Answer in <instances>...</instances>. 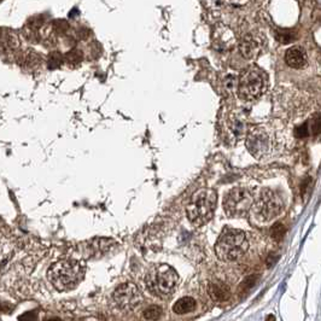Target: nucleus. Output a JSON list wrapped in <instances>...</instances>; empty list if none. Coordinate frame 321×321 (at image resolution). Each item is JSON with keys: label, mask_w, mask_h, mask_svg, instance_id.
<instances>
[{"label": "nucleus", "mask_w": 321, "mask_h": 321, "mask_svg": "<svg viewBox=\"0 0 321 321\" xmlns=\"http://www.w3.org/2000/svg\"><path fill=\"white\" fill-rule=\"evenodd\" d=\"M307 52L302 46L290 47L285 53V62L293 69H302L307 64Z\"/></svg>", "instance_id": "f8f14e48"}, {"label": "nucleus", "mask_w": 321, "mask_h": 321, "mask_svg": "<svg viewBox=\"0 0 321 321\" xmlns=\"http://www.w3.org/2000/svg\"><path fill=\"white\" fill-rule=\"evenodd\" d=\"M18 321H38V313L34 312V310L27 312L18 317Z\"/></svg>", "instance_id": "a211bd4d"}, {"label": "nucleus", "mask_w": 321, "mask_h": 321, "mask_svg": "<svg viewBox=\"0 0 321 321\" xmlns=\"http://www.w3.org/2000/svg\"><path fill=\"white\" fill-rule=\"evenodd\" d=\"M209 295L215 302H226L231 297V290L227 284L222 283L221 280H214L209 284L208 287Z\"/></svg>", "instance_id": "ddd939ff"}, {"label": "nucleus", "mask_w": 321, "mask_h": 321, "mask_svg": "<svg viewBox=\"0 0 321 321\" xmlns=\"http://www.w3.org/2000/svg\"><path fill=\"white\" fill-rule=\"evenodd\" d=\"M218 195L211 188H201L192 195L186 207V214L190 222L196 227L208 224L214 216Z\"/></svg>", "instance_id": "20e7f679"}, {"label": "nucleus", "mask_w": 321, "mask_h": 321, "mask_svg": "<svg viewBox=\"0 0 321 321\" xmlns=\"http://www.w3.org/2000/svg\"><path fill=\"white\" fill-rule=\"evenodd\" d=\"M195 308L196 301L192 298V297H182V298L179 299L178 302L174 303L173 312L175 314H179V315H182V314L191 313Z\"/></svg>", "instance_id": "2eb2a0df"}, {"label": "nucleus", "mask_w": 321, "mask_h": 321, "mask_svg": "<svg viewBox=\"0 0 321 321\" xmlns=\"http://www.w3.org/2000/svg\"><path fill=\"white\" fill-rule=\"evenodd\" d=\"M255 199L248 188L234 187L224 198V210L228 218H243L248 215Z\"/></svg>", "instance_id": "6e6552de"}, {"label": "nucleus", "mask_w": 321, "mask_h": 321, "mask_svg": "<svg viewBox=\"0 0 321 321\" xmlns=\"http://www.w3.org/2000/svg\"><path fill=\"white\" fill-rule=\"evenodd\" d=\"M62 62V57L58 52H53L51 53L49 57V67L50 68H57Z\"/></svg>", "instance_id": "f3484780"}, {"label": "nucleus", "mask_w": 321, "mask_h": 321, "mask_svg": "<svg viewBox=\"0 0 321 321\" xmlns=\"http://www.w3.org/2000/svg\"><path fill=\"white\" fill-rule=\"evenodd\" d=\"M114 299L120 308L124 310H132L138 304H140L143 296L137 285L132 283L121 284L114 291Z\"/></svg>", "instance_id": "1a4fd4ad"}, {"label": "nucleus", "mask_w": 321, "mask_h": 321, "mask_svg": "<svg viewBox=\"0 0 321 321\" xmlns=\"http://www.w3.org/2000/svg\"><path fill=\"white\" fill-rule=\"evenodd\" d=\"M47 276L58 291H70L82 282L84 266L77 260H59L50 267Z\"/></svg>", "instance_id": "7ed1b4c3"}, {"label": "nucleus", "mask_w": 321, "mask_h": 321, "mask_svg": "<svg viewBox=\"0 0 321 321\" xmlns=\"http://www.w3.org/2000/svg\"><path fill=\"white\" fill-rule=\"evenodd\" d=\"M163 314V309L160 306H151L145 309L144 317L146 320H158Z\"/></svg>", "instance_id": "dca6fc26"}, {"label": "nucleus", "mask_w": 321, "mask_h": 321, "mask_svg": "<svg viewBox=\"0 0 321 321\" xmlns=\"http://www.w3.org/2000/svg\"><path fill=\"white\" fill-rule=\"evenodd\" d=\"M274 320H275V319H274V316H273V315H269V316H268V320H267V321H274Z\"/></svg>", "instance_id": "aec40b11"}, {"label": "nucleus", "mask_w": 321, "mask_h": 321, "mask_svg": "<svg viewBox=\"0 0 321 321\" xmlns=\"http://www.w3.org/2000/svg\"><path fill=\"white\" fill-rule=\"evenodd\" d=\"M285 208L283 196L270 188H265L260 192V195L253 199L249 215L251 221L258 226H265L282 214Z\"/></svg>", "instance_id": "f03ea898"}, {"label": "nucleus", "mask_w": 321, "mask_h": 321, "mask_svg": "<svg viewBox=\"0 0 321 321\" xmlns=\"http://www.w3.org/2000/svg\"><path fill=\"white\" fill-rule=\"evenodd\" d=\"M265 47V38L259 33H248L241 39L239 51L246 59L258 57Z\"/></svg>", "instance_id": "9d476101"}, {"label": "nucleus", "mask_w": 321, "mask_h": 321, "mask_svg": "<svg viewBox=\"0 0 321 321\" xmlns=\"http://www.w3.org/2000/svg\"><path fill=\"white\" fill-rule=\"evenodd\" d=\"M46 321H62V320L58 319V317H51V319H47Z\"/></svg>", "instance_id": "6ab92c4d"}, {"label": "nucleus", "mask_w": 321, "mask_h": 321, "mask_svg": "<svg viewBox=\"0 0 321 321\" xmlns=\"http://www.w3.org/2000/svg\"><path fill=\"white\" fill-rule=\"evenodd\" d=\"M17 63L18 66L23 68V69L28 70V72H33V70L38 69L41 66V57L34 51H25L17 58Z\"/></svg>", "instance_id": "4468645a"}, {"label": "nucleus", "mask_w": 321, "mask_h": 321, "mask_svg": "<svg viewBox=\"0 0 321 321\" xmlns=\"http://www.w3.org/2000/svg\"><path fill=\"white\" fill-rule=\"evenodd\" d=\"M245 146L256 160H267L278 154L279 135L275 128L270 124H260L248 132Z\"/></svg>", "instance_id": "f257e3e1"}, {"label": "nucleus", "mask_w": 321, "mask_h": 321, "mask_svg": "<svg viewBox=\"0 0 321 321\" xmlns=\"http://www.w3.org/2000/svg\"><path fill=\"white\" fill-rule=\"evenodd\" d=\"M249 243L241 229L225 228L215 244V252L221 261L233 262L248 251Z\"/></svg>", "instance_id": "39448f33"}, {"label": "nucleus", "mask_w": 321, "mask_h": 321, "mask_svg": "<svg viewBox=\"0 0 321 321\" xmlns=\"http://www.w3.org/2000/svg\"><path fill=\"white\" fill-rule=\"evenodd\" d=\"M268 76L258 66H250L241 74L238 81V96L245 101L259 99L268 89Z\"/></svg>", "instance_id": "423d86ee"}, {"label": "nucleus", "mask_w": 321, "mask_h": 321, "mask_svg": "<svg viewBox=\"0 0 321 321\" xmlns=\"http://www.w3.org/2000/svg\"><path fill=\"white\" fill-rule=\"evenodd\" d=\"M145 282L154 295L164 297L175 291L179 284V275L173 267L162 263L148 269Z\"/></svg>", "instance_id": "0eeeda50"}, {"label": "nucleus", "mask_w": 321, "mask_h": 321, "mask_svg": "<svg viewBox=\"0 0 321 321\" xmlns=\"http://www.w3.org/2000/svg\"><path fill=\"white\" fill-rule=\"evenodd\" d=\"M21 46L18 35L11 29L0 28V55L12 56Z\"/></svg>", "instance_id": "9b49d317"}]
</instances>
